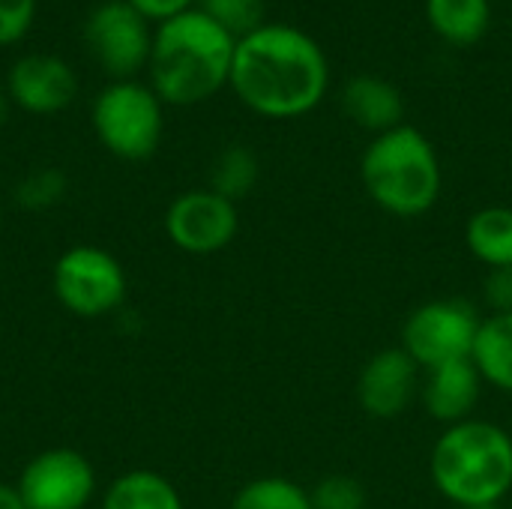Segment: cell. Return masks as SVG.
<instances>
[{
  "label": "cell",
  "mask_w": 512,
  "mask_h": 509,
  "mask_svg": "<svg viewBox=\"0 0 512 509\" xmlns=\"http://www.w3.org/2000/svg\"><path fill=\"white\" fill-rule=\"evenodd\" d=\"M204 15H210L216 24H222L228 33H234L237 39L252 33L255 27H261V15H264V0H195Z\"/></svg>",
  "instance_id": "obj_21"
},
{
  "label": "cell",
  "mask_w": 512,
  "mask_h": 509,
  "mask_svg": "<svg viewBox=\"0 0 512 509\" xmlns=\"http://www.w3.org/2000/svg\"><path fill=\"white\" fill-rule=\"evenodd\" d=\"M237 36L201 9L156 24L150 45V87L165 105H198L231 81Z\"/></svg>",
  "instance_id": "obj_2"
},
{
  "label": "cell",
  "mask_w": 512,
  "mask_h": 509,
  "mask_svg": "<svg viewBox=\"0 0 512 509\" xmlns=\"http://www.w3.org/2000/svg\"><path fill=\"white\" fill-rule=\"evenodd\" d=\"M36 0H0V48L15 45L33 24Z\"/></svg>",
  "instance_id": "obj_24"
},
{
  "label": "cell",
  "mask_w": 512,
  "mask_h": 509,
  "mask_svg": "<svg viewBox=\"0 0 512 509\" xmlns=\"http://www.w3.org/2000/svg\"><path fill=\"white\" fill-rule=\"evenodd\" d=\"M483 387L486 384L474 360H456V363H444L438 369L423 372L420 402H423V411L447 429L474 417Z\"/></svg>",
  "instance_id": "obj_13"
},
{
  "label": "cell",
  "mask_w": 512,
  "mask_h": 509,
  "mask_svg": "<svg viewBox=\"0 0 512 509\" xmlns=\"http://www.w3.org/2000/svg\"><path fill=\"white\" fill-rule=\"evenodd\" d=\"M465 509H501V507H465Z\"/></svg>",
  "instance_id": "obj_30"
},
{
  "label": "cell",
  "mask_w": 512,
  "mask_h": 509,
  "mask_svg": "<svg viewBox=\"0 0 512 509\" xmlns=\"http://www.w3.org/2000/svg\"><path fill=\"white\" fill-rule=\"evenodd\" d=\"M228 84L258 117L294 120L321 105L330 87V63L306 30L261 24L237 39Z\"/></svg>",
  "instance_id": "obj_1"
},
{
  "label": "cell",
  "mask_w": 512,
  "mask_h": 509,
  "mask_svg": "<svg viewBox=\"0 0 512 509\" xmlns=\"http://www.w3.org/2000/svg\"><path fill=\"white\" fill-rule=\"evenodd\" d=\"M6 114H9V96H6V90L0 87V126L6 123Z\"/></svg>",
  "instance_id": "obj_28"
},
{
  "label": "cell",
  "mask_w": 512,
  "mask_h": 509,
  "mask_svg": "<svg viewBox=\"0 0 512 509\" xmlns=\"http://www.w3.org/2000/svg\"><path fill=\"white\" fill-rule=\"evenodd\" d=\"M258 174H261L258 156H255L249 147H243V144H231V147H225V150L216 156V162H213L210 189L219 192L222 198H228V201L237 204L240 198H246V195L255 189Z\"/></svg>",
  "instance_id": "obj_19"
},
{
  "label": "cell",
  "mask_w": 512,
  "mask_h": 509,
  "mask_svg": "<svg viewBox=\"0 0 512 509\" xmlns=\"http://www.w3.org/2000/svg\"><path fill=\"white\" fill-rule=\"evenodd\" d=\"M51 285L60 306L78 318H105L126 300L123 264L108 249L87 243L72 246L57 258Z\"/></svg>",
  "instance_id": "obj_7"
},
{
  "label": "cell",
  "mask_w": 512,
  "mask_h": 509,
  "mask_svg": "<svg viewBox=\"0 0 512 509\" xmlns=\"http://www.w3.org/2000/svg\"><path fill=\"white\" fill-rule=\"evenodd\" d=\"M483 315L471 300L444 297L417 306L402 324V351L423 369L471 360Z\"/></svg>",
  "instance_id": "obj_6"
},
{
  "label": "cell",
  "mask_w": 512,
  "mask_h": 509,
  "mask_svg": "<svg viewBox=\"0 0 512 509\" xmlns=\"http://www.w3.org/2000/svg\"><path fill=\"white\" fill-rule=\"evenodd\" d=\"M126 3L132 9H138L147 21H156V24L171 21V18L195 9V0H126Z\"/></svg>",
  "instance_id": "obj_26"
},
{
  "label": "cell",
  "mask_w": 512,
  "mask_h": 509,
  "mask_svg": "<svg viewBox=\"0 0 512 509\" xmlns=\"http://www.w3.org/2000/svg\"><path fill=\"white\" fill-rule=\"evenodd\" d=\"M63 192H66V177H63V171H57V168H39V171L27 174V177L18 183L15 198H18V204L27 207V210H45V207L57 204V201L63 198Z\"/></svg>",
  "instance_id": "obj_23"
},
{
  "label": "cell",
  "mask_w": 512,
  "mask_h": 509,
  "mask_svg": "<svg viewBox=\"0 0 512 509\" xmlns=\"http://www.w3.org/2000/svg\"><path fill=\"white\" fill-rule=\"evenodd\" d=\"M342 111L345 117L372 132V135H381L387 129H396L402 126V117H405V99L399 93V87L381 75H354L345 90H342Z\"/></svg>",
  "instance_id": "obj_14"
},
{
  "label": "cell",
  "mask_w": 512,
  "mask_h": 509,
  "mask_svg": "<svg viewBox=\"0 0 512 509\" xmlns=\"http://www.w3.org/2000/svg\"><path fill=\"white\" fill-rule=\"evenodd\" d=\"M84 45L114 81H126L147 66L153 30L126 0H105L84 21Z\"/></svg>",
  "instance_id": "obj_8"
},
{
  "label": "cell",
  "mask_w": 512,
  "mask_h": 509,
  "mask_svg": "<svg viewBox=\"0 0 512 509\" xmlns=\"http://www.w3.org/2000/svg\"><path fill=\"white\" fill-rule=\"evenodd\" d=\"M162 99L135 78L111 81L93 102V132L102 147L126 162H144L156 153L165 132Z\"/></svg>",
  "instance_id": "obj_5"
},
{
  "label": "cell",
  "mask_w": 512,
  "mask_h": 509,
  "mask_svg": "<svg viewBox=\"0 0 512 509\" xmlns=\"http://www.w3.org/2000/svg\"><path fill=\"white\" fill-rule=\"evenodd\" d=\"M237 231V204L210 186L177 195L165 210V234L186 255H216L234 243Z\"/></svg>",
  "instance_id": "obj_10"
},
{
  "label": "cell",
  "mask_w": 512,
  "mask_h": 509,
  "mask_svg": "<svg viewBox=\"0 0 512 509\" xmlns=\"http://www.w3.org/2000/svg\"><path fill=\"white\" fill-rule=\"evenodd\" d=\"M99 509H186L177 486L159 471H126L102 495Z\"/></svg>",
  "instance_id": "obj_15"
},
{
  "label": "cell",
  "mask_w": 512,
  "mask_h": 509,
  "mask_svg": "<svg viewBox=\"0 0 512 509\" xmlns=\"http://www.w3.org/2000/svg\"><path fill=\"white\" fill-rule=\"evenodd\" d=\"M0 231H3V201H0Z\"/></svg>",
  "instance_id": "obj_29"
},
{
  "label": "cell",
  "mask_w": 512,
  "mask_h": 509,
  "mask_svg": "<svg viewBox=\"0 0 512 509\" xmlns=\"http://www.w3.org/2000/svg\"><path fill=\"white\" fill-rule=\"evenodd\" d=\"M15 486L27 509H87L96 498V471L84 453L54 447L36 453Z\"/></svg>",
  "instance_id": "obj_9"
},
{
  "label": "cell",
  "mask_w": 512,
  "mask_h": 509,
  "mask_svg": "<svg viewBox=\"0 0 512 509\" xmlns=\"http://www.w3.org/2000/svg\"><path fill=\"white\" fill-rule=\"evenodd\" d=\"M465 246L486 270L512 267V207H483L465 222Z\"/></svg>",
  "instance_id": "obj_18"
},
{
  "label": "cell",
  "mask_w": 512,
  "mask_h": 509,
  "mask_svg": "<svg viewBox=\"0 0 512 509\" xmlns=\"http://www.w3.org/2000/svg\"><path fill=\"white\" fill-rule=\"evenodd\" d=\"M231 509H312V498L288 477H258L240 486Z\"/></svg>",
  "instance_id": "obj_20"
},
{
  "label": "cell",
  "mask_w": 512,
  "mask_h": 509,
  "mask_svg": "<svg viewBox=\"0 0 512 509\" xmlns=\"http://www.w3.org/2000/svg\"><path fill=\"white\" fill-rule=\"evenodd\" d=\"M360 180L369 201L393 219H420L444 189L435 144L417 126H396L375 135L360 156Z\"/></svg>",
  "instance_id": "obj_4"
},
{
  "label": "cell",
  "mask_w": 512,
  "mask_h": 509,
  "mask_svg": "<svg viewBox=\"0 0 512 509\" xmlns=\"http://www.w3.org/2000/svg\"><path fill=\"white\" fill-rule=\"evenodd\" d=\"M0 509H27L21 501V492L18 486H9V483H0Z\"/></svg>",
  "instance_id": "obj_27"
},
{
  "label": "cell",
  "mask_w": 512,
  "mask_h": 509,
  "mask_svg": "<svg viewBox=\"0 0 512 509\" xmlns=\"http://www.w3.org/2000/svg\"><path fill=\"white\" fill-rule=\"evenodd\" d=\"M429 477L456 509L501 507L512 492V435L480 417L447 426L432 447Z\"/></svg>",
  "instance_id": "obj_3"
},
{
  "label": "cell",
  "mask_w": 512,
  "mask_h": 509,
  "mask_svg": "<svg viewBox=\"0 0 512 509\" xmlns=\"http://www.w3.org/2000/svg\"><path fill=\"white\" fill-rule=\"evenodd\" d=\"M483 303L489 315H510L512 312V267L489 270L483 279Z\"/></svg>",
  "instance_id": "obj_25"
},
{
  "label": "cell",
  "mask_w": 512,
  "mask_h": 509,
  "mask_svg": "<svg viewBox=\"0 0 512 509\" xmlns=\"http://www.w3.org/2000/svg\"><path fill=\"white\" fill-rule=\"evenodd\" d=\"M420 387L423 369L402 348H384L357 375V405L372 420H399L420 399Z\"/></svg>",
  "instance_id": "obj_11"
},
{
  "label": "cell",
  "mask_w": 512,
  "mask_h": 509,
  "mask_svg": "<svg viewBox=\"0 0 512 509\" xmlns=\"http://www.w3.org/2000/svg\"><path fill=\"white\" fill-rule=\"evenodd\" d=\"M78 93L72 66L57 54H24L6 75V96L27 114H57Z\"/></svg>",
  "instance_id": "obj_12"
},
{
  "label": "cell",
  "mask_w": 512,
  "mask_h": 509,
  "mask_svg": "<svg viewBox=\"0 0 512 509\" xmlns=\"http://www.w3.org/2000/svg\"><path fill=\"white\" fill-rule=\"evenodd\" d=\"M471 360L483 384L512 396V312L510 315H483Z\"/></svg>",
  "instance_id": "obj_16"
},
{
  "label": "cell",
  "mask_w": 512,
  "mask_h": 509,
  "mask_svg": "<svg viewBox=\"0 0 512 509\" xmlns=\"http://www.w3.org/2000/svg\"><path fill=\"white\" fill-rule=\"evenodd\" d=\"M426 18L444 42L456 48H468L486 36L492 24V3L489 0H426Z\"/></svg>",
  "instance_id": "obj_17"
},
{
  "label": "cell",
  "mask_w": 512,
  "mask_h": 509,
  "mask_svg": "<svg viewBox=\"0 0 512 509\" xmlns=\"http://www.w3.org/2000/svg\"><path fill=\"white\" fill-rule=\"evenodd\" d=\"M312 509H366V486L351 474H330L309 489Z\"/></svg>",
  "instance_id": "obj_22"
}]
</instances>
